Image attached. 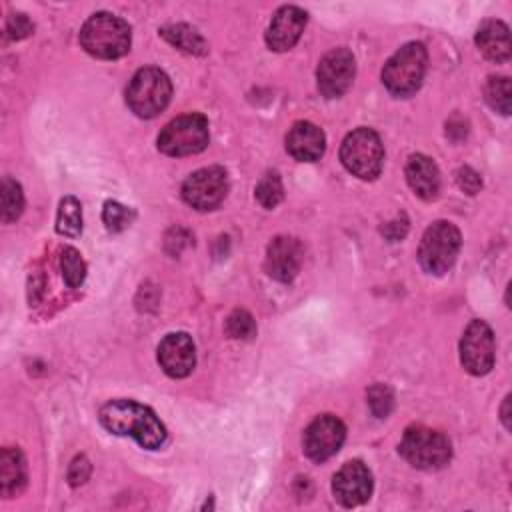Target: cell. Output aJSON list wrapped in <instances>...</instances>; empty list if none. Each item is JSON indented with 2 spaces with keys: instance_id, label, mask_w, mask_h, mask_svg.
<instances>
[{
  "instance_id": "obj_1",
  "label": "cell",
  "mask_w": 512,
  "mask_h": 512,
  "mask_svg": "<svg viewBox=\"0 0 512 512\" xmlns=\"http://www.w3.org/2000/svg\"><path fill=\"white\" fill-rule=\"evenodd\" d=\"M100 424L116 436H132L142 448L156 450L166 442V428L152 408L136 400H110L98 412Z\"/></svg>"
},
{
  "instance_id": "obj_2",
  "label": "cell",
  "mask_w": 512,
  "mask_h": 512,
  "mask_svg": "<svg viewBox=\"0 0 512 512\" xmlns=\"http://www.w3.org/2000/svg\"><path fill=\"white\" fill-rule=\"evenodd\" d=\"M130 42L132 32L128 22L110 12L92 14L80 30L82 48L102 60L122 58L130 50Z\"/></svg>"
},
{
  "instance_id": "obj_3",
  "label": "cell",
  "mask_w": 512,
  "mask_h": 512,
  "mask_svg": "<svg viewBox=\"0 0 512 512\" xmlns=\"http://www.w3.org/2000/svg\"><path fill=\"white\" fill-rule=\"evenodd\" d=\"M428 54L424 44L408 42L398 52H394L382 68V82L394 96L414 94L426 72Z\"/></svg>"
},
{
  "instance_id": "obj_4",
  "label": "cell",
  "mask_w": 512,
  "mask_h": 512,
  "mask_svg": "<svg viewBox=\"0 0 512 512\" xmlns=\"http://www.w3.org/2000/svg\"><path fill=\"white\" fill-rule=\"evenodd\" d=\"M400 456L414 468L438 470L444 468L452 458L450 440L432 428L410 426L400 440Z\"/></svg>"
},
{
  "instance_id": "obj_5",
  "label": "cell",
  "mask_w": 512,
  "mask_h": 512,
  "mask_svg": "<svg viewBox=\"0 0 512 512\" xmlns=\"http://www.w3.org/2000/svg\"><path fill=\"white\" fill-rule=\"evenodd\" d=\"M172 84L166 72L160 68L148 66L140 68L126 90V104L128 108L140 118H154L158 116L170 102Z\"/></svg>"
},
{
  "instance_id": "obj_6",
  "label": "cell",
  "mask_w": 512,
  "mask_h": 512,
  "mask_svg": "<svg viewBox=\"0 0 512 512\" xmlns=\"http://www.w3.org/2000/svg\"><path fill=\"white\" fill-rule=\"evenodd\" d=\"M460 244H462L460 230L452 222H446V220L432 222L424 230L420 240V248H418L420 266L428 274H436V276L448 272L456 262Z\"/></svg>"
},
{
  "instance_id": "obj_7",
  "label": "cell",
  "mask_w": 512,
  "mask_h": 512,
  "mask_svg": "<svg viewBox=\"0 0 512 512\" xmlns=\"http://www.w3.org/2000/svg\"><path fill=\"white\" fill-rule=\"evenodd\" d=\"M340 160L346 170L360 180H374L382 172L384 164L380 136L370 128L352 130L340 146Z\"/></svg>"
},
{
  "instance_id": "obj_8",
  "label": "cell",
  "mask_w": 512,
  "mask_h": 512,
  "mask_svg": "<svg viewBox=\"0 0 512 512\" xmlns=\"http://www.w3.org/2000/svg\"><path fill=\"white\" fill-rule=\"evenodd\" d=\"M210 130L202 114H182L170 120L158 134V150L166 156H190L208 146Z\"/></svg>"
},
{
  "instance_id": "obj_9",
  "label": "cell",
  "mask_w": 512,
  "mask_h": 512,
  "mask_svg": "<svg viewBox=\"0 0 512 512\" xmlns=\"http://www.w3.org/2000/svg\"><path fill=\"white\" fill-rule=\"evenodd\" d=\"M228 192V176L220 166H208L192 172L182 184V198L188 206L206 212L214 210Z\"/></svg>"
},
{
  "instance_id": "obj_10",
  "label": "cell",
  "mask_w": 512,
  "mask_h": 512,
  "mask_svg": "<svg viewBox=\"0 0 512 512\" xmlns=\"http://www.w3.org/2000/svg\"><path fill=\"white\" fill-rule=\"evenodd\" d=\"M460 362L466 372L484 376L494 366V334L484 320H472L460 338Z\"/></svg>"
},
{
  "instance_id": "obj_11",
  "label": "cell",
  "mask_w": 512,
  "mask_h": 512,
  "mask_svg": "<svg viewBox=\"0 0 512 512\" xmlns=\"http://www.w3.org/2000/svg\"><path fill=\"white\" fill-rule=\"evenodd\" d=\"M354 74H356V60L352 52L346 48H334L326 52L318 64V70H316L318 90L326 98H338L352 86Z\"/></svg>"
},
{
  "instance_id": "obj_12",
  "label": "cell",
  "mask_w": 512,
  "mask_h": 512,
  "mask_svg": "<svg viewBox=\"0 0 512 512\" xmlns=\"http://www.w3.org/2000/svg\"><path fill=\"white\" fill-rule=\"evenodd\" d=\"M346 438V428L340 418L322 414L314 418L304 430V452L314 462H324L334 456Z\"/></svg>"
},
{
  "instance_id": "obj_13",
  "label": "cell",
  "mask_w": 512,
  "mask_h": 512,
  "mask_svg": "<svg viewBox=\"0 0 512 512\" xmlns=\"http://www.w3.org/2000/svg\"><path fill=\"white\" fill-rule=\"evenodd\" d=\"M332 494L346 508L364 504L372 494V472L360 460L346 462L332 480Z\"/></svg>"
},
{
  "instance_id": "obj_14",
  "label": "cell",
  "mask_w": 512,
  "mask_h": 512,
  "mask_svg": "<svg viewBox=\"0 0 512 512\" xmlns=\"http://www.w3.org/2000/svg\"><path fill=\"white\" fill-rule=\"evenodd\" d=\"M160 368L170 378H186L196 366V348L186 332H172L158 344Z\"/></svg>"
},
{
  "instance_id": "obj_15",
  "label": "cell",
  "mask_w": 512,
  "mask_h": 512,
  "mask_svg": "<svg viewBox=\"0 0 512 512\" xmlns=\"http://www.w3.org/2000/svg\"><path fill=\"white\" fill-rule=\"evenodd\" d=\"M304 260L302 244L292 236H276L266 250L264 268L270 278L278 282H290L300 272Z\"/></svg>"
},
{
  "instance_id": "obj_16",
  "label": "cell",
  "mask_w": 512,
  "mask_h": 512,
  "mask_svg": "<svg viewBox=\"0 0 512 512\" xmlns=\"http://www.w3.org/2000/svg\"><path fill=\"white\" fill-rule=\"evenodd\" d=\"M306 12L298 6H282L270 20L266 30V44L274 52L290 50L302 36L306 26Z\"/></svg>"
},
{
  "instance_id": "obj_17",
  "label": "cell",
  "mask_w": 512,
  "mask_h": 512,
  "mask_svg": "<svg viewBox=\"0 0 512 512\" xmlns=\"http://www.w3.org/2000/svg\"><path fill=\"white\" fill-rule=\"evenodd\" d=\"M324 148H326V136L312 122L300 120L286 134V150L294 160L314 162L324 154Z\"/></svg>"
},
{
  "instance_id": "obj_18",
  "label": "cell",
  "mask_w": 512,
  "mask_h": 512,
  "mask_svg": "<svg viewBox=\"0 0 512 512\" xmlns=\"http://www.w3.org/2000/svg\"><path fill=\"white\" fill-rule=\"evenodd\" d=\"M476 46L484 54V58L496 64L510 60L512 44H510L508 26L496 18L484 20L476 30Z\"/></svg>"
},
{
  "instance_id": "obj_19",
  "label": "cell",
  "mask_w": 512,
  "mask_h": 512,
  "mask_svg": "<svg viewBox=\"0 0 512 512\" xmlns=\"http://www.w3.org/2000/svg\"><path fill=\"white\" fill-rule=\"evenodd\" d=\"M406 180L416 196L422 200H434L440 192V172L432 158L424 154H412L406 162Z\"/></svg>"
},
{
  "instance_id": "obj_20",
  "label": "cell",
  "mask_w": 512,
  "mask_h": 512,
  "mask_svg": "<svg viewBox=\"0 0 512 512\" xmlns=\"http://www.w3.org/2000/svg\"><path fill=\"white\" fill-rule=\"evenodd\" d=\"M28 472L24 454L18 448L6 446L0 452V494L4 498H12L20 494L26 486Z\"/></svg>"
},
{
  "instance_id": "obj_21",
  "label": "cell",
  "mask_w": 512,
  "mask_h": 512,
  "mask_svg": "<svg viewBox=\"0 0 512 512\" xmlns=\"http://www.w3.org/2000/svg\"><path fill=\"white\" fill-rule=\"evenodd\" d=\"M160 34H162V38H164L166 42H170L172 46H176V48L182 50V52L200 56V54H204V52L208 50L206 40L202 38V34H200L196 28L188 26V24L164 26V28L160 30Z\"/></svg>"
},
{
  "instance_id": "obj_22",
  "label": "cell",
  "mask_w": 512,
  "mask_h": 512,
  "mask_svg": "<svg viewBox=\"0 0 512 512\" xmlns=\"http://www.w3.org/2000/svg\"><path fill=\"white\" fill-rule=\"evenodd\" d=\"M56 232L68 238H76L82 232V204L74 196H64L58 204Z\"/></svg>"
},
{
  "instance_id": "obj_23",
  "label": "cell",
  "mask_w": 512,
  "mask_h": 512,
  "mask_svg": "<svg viewBox=\"0 0 512 512\" xmlns=\"http://www.w3.org/2000/svg\"><path fill=\"white\" fill-rule=\"evenodd\" d=\"M0 198H2V222L10 224L22 214V208H24L22 186L12 178H4L0 188Z\"/></svg>"
},
{
  "instance_id": "obj_24",
  "label": "cell",
  "mask_w": 512,
  "mask_h": 512,
  "mask_svg": "<svg viewBox=\"0 0 512 512\" xmlns=\"http://www.w3.org/2000/svg\"><path fill=\"white\" fill-rule=\"evenodd\" d=\"M486 102L500 114L508 116L510 114V98H512V92H510V80L506 76H492L488 78V84H486Z\"/></svg>"
},
{
  "instance_id": "obj_25",
  "label": "cell",
  "mask_w": 512,
  "mask_h": 512,
  "mask_svg": "<svg viewBox=\"0 0 512 512\" xmlns=\"http://www.w3.org/2000/svg\"><path fill=\"white\" fill-rule=\"evenodd\" d=\"M60 268H62L64 282L70 288L80 286L84 282V278H86V264H84L80 252L76 248H72V246L62 250V254H60Z\"/></svg>"
},
{
  "instance_id": "obj_26",
  "label": "cell",
  "mask_w": 512,
  "mask_h": 512,
  "mask_svg": "<svg viewBox=\"0 0 512 512\" xmlns=\"http://www.w3.org/2000/svg\"><path fill=\"white\" fill-rule=\"evenodd\" d=\"M256 200L264 206V208H276L280 204V200L284 198V188H282V180L276 172H268L260 178V182L256 184Z\"/></svg>"
},
{
  "instance_id": "obj_27",
  "label": "cell",
  "mask_w": 512,
  "mask_h": 512,
  "mask_svg": "<svg viewBox=\"0 0 512 512\" xmlns=\"http://www.w3.org/2000/svg\"><path fill=\"white\" fill-rule=\"evenodd\" d=\"M102 220H104V226L110 232H122V230H126L132 224L134 210L124 206V204H120V202L108 200L104 204V210H102Z\"/></svg>"
},
{
  "instance_id": "obj_28",
  "label": "cell",
  "mask_w": 512,
  "mask_h": 512,
  "mask_svg": "<svg viewBox=\"0 0 512 512\" xmlns=\"http://www.w3.org/2000/svg\"><path fill=\"white\" fill-rule=\"evenodd\" d=\"M226 332L234 340H248L256 334V322L250 312L246 310H234L226 318Z\"/></svg>"
},
{
  "instance_id": "obj_29",
  "label": "cell",
  "mask_w": 512,
  "mask_h": 512,
  "mask_svg": "<svg viewBox=\"0 0 512 512\" xmlns=\"http://www.w3.org/2000/svg\"><path fill=\"white\" fill-rule=\"evenodd\" d=\"M368 406L376 418H386L394 408V394L386 384H372L368 388Z\"/></svg>"
},
{
  "instance_id": "obj_30",
  "label": "cell",
  "mask_w": 512,
  "mask_h": 512,
  "mask_svg": "<svg viewBox=\"0 0 512 512\" xmlns=\"http://www.w3.org/2000/svg\"><path fill=\"white\" fill-rule=\"evenodd\" d=\"M32 30H34L32 22L28 20L26 14H20V12H18V14H12V16L8 18V22H6V32H8V36H10L12 40H22V38L30 36Z\"/></svg>"
},
{
  "instance_id": "obj_31",
  "label": "cell",
  "mask_w": 512,
  "mask_h": 512,
  "mask_svg": "<svg viewBox=\"0 0 512 512\" xmlns=\"http://www.w3.org/2000/svg\"><path fill=\"white\" fill-rule=\"evenodd\" d=\"M90 470H92V466H90L88 458L84 454L76 456L70 462V468H68V482H70V486L84 484L88 480V476H90Z\"/></svg>"
},
{
  "instance_id": "obj_32",
  "label": "cell",
  "mask_w": 512,
  "mask_h": 512,
  "mask_svg": "<svg viewBox=\"0 0 512 512\" xmlns=\"http://www.w3.org/2000/svg\"><path fill=\"white\" fill-rule=\"evenodd\" d=\"M456 182L460 186V190H464L466 194H476L482 188V178L476 170H472L470 166H462L456 172Z\"/></svg>"
},
{
  "instance_id": "obj_33",
  "label": "cell",
  "mask_w": 512,
  "mask_h": 512,
  "mask_svg": "<svg viewBox=\"0 0 512 512\" xmlns=\"http://www.w3.org/2000/svg\"><path fill=\"white\" fill-rule=\"evenodd\" d=\"M190 240H192V236L184 228H172L166 236V250L176 256L182 252L184 246L190 244Z\"/></svg>"
},
{
  "instance_id": "obj_34",
  "label": "cell",
  "mask_w": 512,
  "mask_h": 512,
  "mask_svg": "<svg viewBox=\"0 0 512 512\" xmlns=\"http://www.w3.org/2000/svg\"><path fill=\"white\" fill-rule=\"evenodd\" d=\"M406 230H408V222H406V218H402V220H400V218H396V220L388 222V224L382 228V234H384L390 242H396V240L404 238Z\"/></svg>"
},
{
  "instance_id": "obj_35",
  "label": "cell",
  "mask_w": 512,
  "mask_h": 512,
  "mask_svg": "<svg viewBox=\"0 0 512 512\" xmlns=\"http://www.w3.org/2000/svg\"><path fill=\"white\" fill-rule=\"evenodd\" d=\"M500 418H502V422H504V428L506 430H510V396H506L504 398V402H502V408H500Z\"/></svg>"
}]
</instances>
